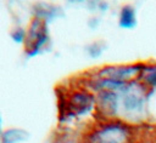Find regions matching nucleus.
<instances>
[{
    "instance_id": "1",
    "label": "nucleus",
    "mask_w": 156,
    "mask_h": 143,
    "mask_svg": "<svg viewBox=\"0 0 156 143\" xmlns=\"http://www.w3.org/2000/svg\"><path fill=\"white\" fill-rule=\"evenodd\" d=\"M48 32L46 24L41 18H34L29 25L26 41V50L29 56L37 55L44 44L48 41Z\"/></svg>"
},
{
    "instance_id": "7",
    "label": "nucleus",
    "mask_w": 156,
    "mask_h": 143,
    "mask_svg": "<svg viewBox=\"0 0 156 143\" xmlns=\"http://www.w3.org/2000/svg\"><path fill=\"white\" fill-rule=\"evenodd\" d=\"M100 101H101V105L104 107V109H106L108 113H113L116 110L117 101H116V95L113 92H110V91L102 92L100 95Z\"/></svg>"
},
{
    "instance_id": "6",
    "label": "nucleus",
    "mask_w": 156,
    "mask_h": 143,
    "mask_svg": "<svg viewBox=\"0 0 156 143\" xmlns=\"http://www.w3.org/2000/svg\"><path fill=\"white\" fill-rule=\"evenodd\" d=\"M136 24L135 12L130 6H124L119 15V25L122 28H133Z\"/></svg>"
},
{
    "instance_id": "5",
    "label": "nucleus",
    "mask_w": 156,
    "mask_h": 143,
    "mask_svg": "<svg viewBox=\"0 0 156 143\" xmlns=\"http://www.w3.org/2000/svg\"><path fill=\"white\" fill-rule=\"evenodd\" d=\"M144 103V98L140 95L139 91L136 90H132L128 88L126 90V95H124V107L128 110H136L140 109L143 107Z\"/></svg>"
},
{
    "instance_id": "11",
    "label": "nucleus",
    "mask_w": 156,
    "mask_h": 143,
    "mask_svg": "<svg viewBox=\"0 0 156 143\" xmlns=\"http://www.w3.org/2000/svg\"><path fill=\"white\" fill-rule=\"evenodd\" d=\"M0 133H1V118H0Z\"/></svg>"
},
{
    "instance_id": "2",
    "label": "nucleus",
    "mask_w": 156,
    "mask_h": 143,
    "mask_svg": "<svg viewBox=\"0 0 156 143\" xmlns=\"http://www.w3.org/2000/svg\"><path fill=\"white\" fill-rule=\"evenodd\" d=\"M96 143H126L127 142V131L123 126L110 125L98 132Z\"/></svg>"
},
{
    "instance_id": "8",
    "label": "nucleus",
    "mask_w": 156,
    "mask_h": 143,
    "mask_svg": "<svg viewBox=\"0 0 156 143\" xmlns=\"http://www.w3.org/2000/svg\"><path fill=\"white\" fill-rule=\"evenodd\" d=\"M24 136H26L24 131L11 128V130H7L6 132L2 133V143H16L18 141L24 139L26 138Z\"/></svg>"
},
{
    "instance_id": "4",
    "label": "nucleus",
    "mask_w": 156,
    "mask_h": 143,
    "mask_svg": "<svg viewBox=\"0 0 156 143\" xmlns=\"http://www.w3.org/2000/svg\"><path fill=\"white\" fill-rule=\"evenodd\" d=\"M140 70L139 67L132 65V67H115V68H105L100 72L101 76H105L104 79H111L116 81L124 82V80L130 79L135 74H138Z\"/></svg>"
},
{
    "instance_id": "3",
    "label": "nucleus",
    "mask_w": 156,
    "mask_h": 143,
    "mask_svg": "<svg viewBox=\"0 0 156 143\" xmlns=\"http://www.w3.org/2000/svg\"><path fill=\"white\" fill-rule=\"evenodd\" d=\"M93 105V97L85 92H77L71 96L67 105L68 115H82Z\"/></svg>"
},
{
    "instance_id": "9",
    "label": "nucleus",
    "mask_w": 156,
    "mask_h": 143,
    "mask_svg": "<svg viewBox=\"0 0 156 143\" xmlns=\"http://www.w3.org/2000/svg\"><path fill=\"white\" fill-rule=\"evenodd\" d=\"M145 80L147 81V84L156 86V68L147 69V74L145 75Z\"/></svg>"
},
{
    "instance_id": "10",
    "label": "nucleus",
    "mask_w": 156,
    "mask_h": 143,
    "mask_svg": "<svg viewBox=\"0 0 156 143\" xmlns=\"http://www.w3.org/2000/svg\"><path fill=\"white\" fill-rule=\"evenodd\" d=\"M11 36H12V39L15 40V41H17V42H21V41H23L24 39H26V32L23 30V29H16V30H13L12 33H11Z\"/></svg>"
}]
</instances>
